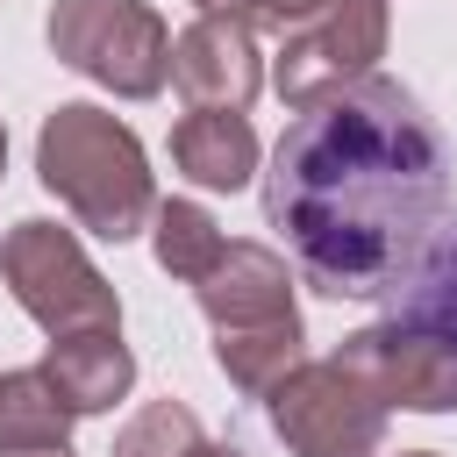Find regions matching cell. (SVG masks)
<instances>
[{
	"label": "cell",
	"instance_id": "9a60e30c",
	"mask_svg": "<svg viewBox=\"0 0 457 457\" xmlns=\"http://www.w3.org/2000/svg\"><path fill=\"white\" fill-rule=\"evenodd\" d=\"M200 443L207 436H200V421H193L186 400H150V407H136L121 421V436H114L107 457H193Z\"/></svg>",
	"mask_w": 457,
	"mask_h": 457
},
{
	"label": "cell",
	"instance_id": "9c48e42d",
	"mask_svg": "<svg viewBox=\"0 0 457 457\" xmlns=\"http://www.w3.org/2000/svg\"><path fill=\"white\" fill-rule=\"evenodd\" d=\"M200 314L214 321V336L228 328H271V321H300L293 307V271L271 243H228L214 257V271L193 286Z\"/></svg>",
	"mask_w": 457,
	"mask_h": 457
},
{
	"label": "cell",
	"instance_id": "ba28073f",
	"mask_svg": "<svg viewBox=\"0 0 457 457\" xmlns=\"http://www.w3.org/2000/svg\"><path fill=\"white\" fill-rule=\"evenodd\" d=\"M171 86L186 93V107H228V114H243L257 100V86H264L257 36L243 21L200 14L193 29L171 36Z\"/></svg>",
	"mask_w": 457,
	"mask_h": 457
},
{
	"label": "cell",
	"instance_id": "6da1fadb",
	"mask_svg": "<svg viewBox=\"0 0 457 457\" xmlns=\"http://www.w3.org/2000/svg\"><path fill=\"white\" fill-rule=\"evenodd\" d=\"M450 207V157L421 100L393 79H357L307 107L264 179V214L328 300H393L414 286Z\"/></svg>",
	"mask_w": 457,
	"mask_h": 457
},
{
	"label": "cell",
	"instance_id": "7c38bea8",
	"mask_svg": "<svg viewBox=\"0 0 457 457\" xmlns=\"http://www.w3.org/2000/svg\"><path fill=\"white\" fill-rule=\"evenodd\" d=\"M71 407L57 400V386L43 378V364L0 371V457H29V450H71Z\"/></svg>",
	"mask_w": 457,
	"mask_h": 457
},
{
	"label": "cell",
	"instance_id": "4fadbf2b",
	"mask_svg": "<svg viewBox=\"0 0 457 457\" xmlns=\"http://www.w3.org/2000/svg\"><path fill=\"white\" fill-rule=\"evenodd\" d=\"M300 321H271V328H228V336H214V364H221V378L236 386V393H250V400H264L293 364H300Z\"/></svg>",
	"mask_w": 457,
	"mask_h": 457
},
{
	"label": "cell",
	"instance_id": "3957f363",
	"mask_svg": "<svg viewBox=\"0 0 457 457\" xmlns=\"http://www.w3.org/2000/svg\"><path fill=\"white\" fill-rule=\"evenodd\" d=\"M43 36L57 64L107 86L114 100H157L171 79V29L150 0H57Z\"/></svg>",
	"mask_w": 457,
	"mask_h": 457
},
{
	"label": "cell",
	"instance_id": "d6986e66",
	"mask_svg": "<svg viewBox=\"0 0 457 457\" xmlns=\"http://www.w3.org/2000/svg\"><path fill=\"white\" fill-rule=\"evenodd\" d=\"M0 171H7V121H0Z\"/></svg>",
	"mask_w": 457,
	"mask_h": 457
},
{
	"label": "cell",
	"instance_id": "ac0fdd59",
	"mask_svg": "<svg viewBox=\"0 0 457 457\" xmlns=\"http://www.w3.org/2000/svg\"><path fill=\"white\" fill-rule=\"evenodd\" d=\"M193 457H243V450H236V443H200Z\"/></svg>",
	"mask_w": 457,
	"mask_h": 457
},
{
	"label": "cell",
	"instance_id": "2e32d148",
	"mask_svg": "<svg viewBox=\"0 0 457 457\" xmlns=\"http://www.w3.org/2000/svg\"><path fill=\"white\" fill-rule=\"evenodd\" d=\"M200 14H221V21H243V29H271V36H293L300 21L328 14L336 0H193Z\"/></svg>",
	"mask_w": 457,
	"mask_h": 457
},
{
	"label": "cell",
	"instance_id": "52a82bcc",
	"mask_svg": "<svg viewBox=\"0 0 457 457\" xmlns=\"http://www.w3.org/2000/svg\"><path fill=\"white\" fill-rule=\"evenodd\" d=\"M336 364L357 371L386 407H414V414L457 407V336H443V328H421V321L393 314L378 328L343 336Z\"/></svg>",
	"mask_w": 457,
	"mask_h": 457
},
{
	"label": "cell",
	"instance_id": "ffe728a7",
	"mask_svg": "<svg viewBox=\"0 0 457 457\" xmlns=\"http://www.w3.org/2000/svg\"><path fill=\"white\" fill-rule=\"evenodd\" d=\"M400 457H443V450H400Z\"/></svg>",
	"mask_w": 457,
	"mask_h": 457
},
{
	"label": "cell",
	"instance_id": "44dd1931",
	"mask_svg": "<svg viewBox=\"0 0 457 457\" xmlns=\"http://www.w3.org/2000/svg\"><path fill=\"white\" fill-rule=\"evenodd\" d=\"M29 457H71V450H29Z\"/></svg>",
	"mask_w": 457,
	"mask_h": 457
},
{
	"label": "cell",
	"instance_id": "e0dca14e",
	"mask_svg": "<svg viewBox=\"0 0 457 457\" xmlns=\"http://www.w3.org/2000/svg\"><path fill=\"white\" fill-rule=\"evenodd\" d=\"M400 321H421V328L457 336V250H450L436 271H421V286L400 300Z\"/></svg>",
	"mask_w": 457,
	"mask_h": 457
},
{
	"label": "cell",
	"instance_id": "7a4b0ae2",
	"mask_svg": "<svg viewBox=\"0 0 457 457\" xmlns=\"http://www.w3.org/2000/svg\"><path fill=\"white\" fill-rule=\"evenodd\" d=\"M36 179L71 207L79 228H93L107 243L143 236L150 214H157V179H150V157H143L136 129L114 121L107 107H93V100H64V107L43 114Z\"/></svg>",
	"mask_w": 457,
	"mask_h": 457
},
{
	"label": "cell",
	"instance_id": "5bb4252c",
	"mask_svg": "<svg viewBox=\"0 0 457 457\" xmlns=\"http://www.w3.org/2000/svg\"><path fill=\"white\" fill-rule=\"evenodd\" d=\"M150 243H157V264H164L179 286H200V278L214 271V257L228 250L221 221H214L200 200H157V214H150Z\"/></svg>",
	"mask_w": 457,
	"mask_h": 457
},
{
	"label": "cell",
	"instance_id": "30bf717a",
	"mask_svg": "<svg viewBox=\"0 0 457 457\" xmlns=\"http://www.w3.org/2000/svg\"><path fill=\"white\" fill-rule=\"evenodd\" d=\"M43 378L57 386V400H64L71 414H107V407L129 400V386H136V350L121 343V328L50 336V350H43Z\"/></svg>",
	"mask_w": 457,
	"mask_h": 457
},
{
	"label": "cell",
	"instance_id": "5b68a950",
	"mask_svg": "<svg viewBox=\"0 0 457 457\" xmlns=\"http://www.w3.org/2000/svg\"><path fill=\"white\" fill-rule=\"evenodd\" d=\"M264 414L293 457H378L386 443V400L336 357H300L264 393Z\"/></svg>",
	"mask_w": 457,
	"mask_h": 457
},
{
	"label": "cell",
	"instance_id": "8fae6325",
	"mask_svg": "<svg viewBox=\"0 0 457 457\" xmlns=\"http://www.w3.org/2000/svg\"><path fill=\"white\" fill-rule=\"evenodd\" d=\"M171 164L207 193H236L257 179V129L228 107H193L171 129Z\"/></svg>",
	"mask_w": 457,
	"mask_h": 457
},
{
	"label": "cell",
	"instance_id": "277c9868",
	"mask_svg": "<svg viewBox=\"0 0 457 457\" xmlns=\"http://www.w3.org/2000/svg\"><path fill=\"white\" fill-rule=\"evenodd\" d=\"M0 278H7L14 307H21L43 336L121 328L114 286L93 271V257L79 250V236L57 228V221H14V228L0 236Z\"/></svg>",
	"mask_w": 457,
	"mask_h": 457
},
{
	"label": "cell",
	"instance_id": "8992f818",
	"mask_svg": "<svg viewBox=\"0 0 457 457\" xmlns=\"http://www.w3.org/2000/svg\"><path fill=\"white\" fill-rule=\"evenodd\" d=\"M386 36H393L386 0H336L328 14H314V21H300V29L286 36V50H278V64H271L278 100H286L293 114L336 100L343 86L371 79V64L386 57Z\"/></svg>",
	"mask_w": 457,
	"mask_h": 457
}]
</instances>
